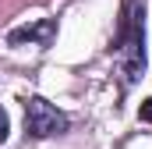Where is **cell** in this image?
Listing matches in <instances>:
<instances>
[{"instance_id":"obj_3","label":"cell","mask_w":152,"mask_h":149,"mask_svg":"<svg viewBox=\"0 0 152 149\" xmlns=\"http://www.w3.org/2000/svg\"><path fill=\"white\" fill-rule=\"evenodd\" d=\"M53 36H57V21H53V18H42V21H36V25H21V29H14V32L7 36V43H11V46H18V43H39V46H50Z\"/></svg>"},{"instance_id":"obj_1","label":"cell","mask_w":152,"mask_h":149,"mask_svg":"<svg viewBox=\"0 0 152 149\" xmlns=\"http://www.w3.org/2000/svg\"><path fill=\"white\" fill-rule=\"evenodd\" d=\"M117 57L127 85H134L145 74V4L138 0H127L124 7L120 32H117Z\"/></svg>"},{"instance_id":"obj_5","label":"cell","mask_w":152,"mask_h":149,"mask_svg":"<svg viewBox=\"0 0 152 149\" xmlns=\"http://www.w3.org/2000/svg\"><path fill=\"white\" fill-rule=\"evenodd\" d=\"M7 131H11V121H7V110L0 107V142L7 139Z\"/></svg>"},{"instance_id":"obj_2","label":"cell","mask_w":152,"mask_h":149,"mask_svg":"<svg viewBox=\"0 0 152 149\" xmlns=\"http://www.w3.org/2000/svg\"><path fill=\"white\" fill-rule=\"evenodd\" d=\"M25 128L36 139H50V135L67 131V117L57 110L53 103H46L42 96H28L25 100Z\"/></svg>"},{"instance_id":"obj_4","label":"cell","mask_w":152,"mask_h":149,"mask_svg":"<svg viewBox=\"0 0 152 149\" xmlns=\"http://www.w3.org/2000/svg\"><path fill=\"white\" fill-rule=\"evenodd\" d=\"M138 117H142L145 124H152V96L145 100V103H142V110H138Z\"/></svg>"}]
</instances>
